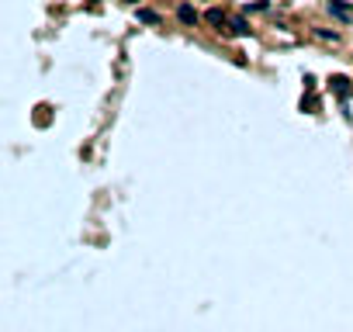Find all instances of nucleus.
Segmentation results:
<instances>
[{
  "label": "nucleus",
  "instance_id": "f257e3e1",
  "mask_svg": "<svg viewBox=\"0 0 353 332\" xmlns=\"http://www.w3.org/2000/svg\"><path fill=\"white\" fill-rule=\"evenodd\" d=\"M329 14L340 17V21H353V10L343 3V0H329Z\"/></svg>",
  "mask_w": 353,
  "mask_h": 332
},
{
  "label": "nucleus",
  "instance_id": "f03ea898",
  "mask_svg": "<svg viewBox=\"0 0 353 332\" xmlns=\"http://www.w3.org/2000/svg\"><path fill=\"white\" fill-rule=\"evenodd\" d=\"M177 17H180L184 24H198V10H194L191 3H180V10H177Z\"/></svg>",
  "mask_w": 353,
  "mask_h": 332
},
{
  "label": "nucleus",
  "instance_id": "7ed1b4c3",
  "mask_svg": "<svg viewBox=\"0 0 353 332\" xmlns=\"http://www.w3.org/2000/svg\"><path fill=\"white\" fill-rule=\"evenodd\" d=\"M329 83H333V90H336L340 97H347V94H350V80H347V76H333Z\"/></svg>",
  "mask_w": 353,
  "mask_h": 332
},
{
  "label": "nucleus",
  "instance_id": "20e7f679",
  "mask_svg": "<svg viewBox=\"0 0 353 332\" xmlns=\"http://www.w3.org/2000/svg\"><path fill=\"white\" fill-rule=\"evenodd\" d=\"M205 17H208V24H218V28H222V24H225V14H222V10H218V7H212V10H208V14H205Z\"/></svg>",
  "mask_w": 353,
  "mask_h": 332
},
{
  "label": "nucleus",
  "instance_id": "39448f33",
  "mask_svg": "<svg viewBox=\"0 0 353 332\" xmlns=\"http://www.w3.org/2000/svg\"><path fill=\"white\" fill-rule=\"evenodd\" d=\"M139 21H145V24H159V14H156V10H139Z\"/></svg>",
  "mask_w": 353,
  "mask_h": 332
},
{
  "label": "nucleus",
  "instance_id": "423d86ee",
  "mask_svg": "<svg viewBox=\"0 0 353 332\" xmlns=\"http://www.w3.org/2000/svg\"><path fill=\"white\" fill-rule=\"evenodd\" d=\"M232 31H235V35H249V24H246L242 17H235V21H232Z\"/></svg>",
  "mask_w": 353,
  "mask_h": 332
}]
</instances>
